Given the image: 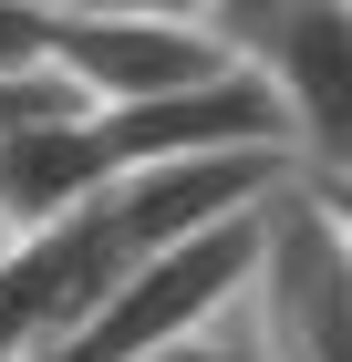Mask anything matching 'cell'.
I'll return each instance as SVG.
<instances>
[{
    "label": "cell",
    "instance_id": "6da1fadb",
    "mask_svg": "<svg viewBox=\"0 0 352 362\" xmlns=\"http://www.w3.org/2000/svg\"><path fill=\"white\" fill-rule=\"evenodd\" d=\"M135 259L145 249L125 238L114 197H93V207H73V218H52V228H21V238L0 249V362L62 352V341L125 290Z\"/></svg>",
    "mask_w": 352,
    "mask_h": 362
},
{
    "label": "cell",
    "instance_id": "7a4b0ae2",
    "mask_svg": "<svg viewBox=\"0 0 352 362\" xmlns=\"http://www.w3.org/2000/svg\"><path fill=\"white\" fill-rule=\"evenodd\" d=\"M228 62H239V42L208 11H187V0H156V11H83V0H62V21H52V73L83 104H145V93L208 83Z\"/></svg>",
    "mask_w": 352,
    "mask_h": 362
},
{
    "label": "cell",
    "instance_id": "3957f363",
    "mask_svg": "<svg viewBox=\"0 0 352 362\" xmlns=\"http://www.w3.org/2000/svg\"><path fill=\"white\" fill-rule=\"evenodd\" d=\"M239 321L259 362H352V249L322 228L311 187L270 207V249H259Z\"/></svg>",
    "mask_w": 352,
    "mask_h": 362
},
{
    "label": "cell",
    "instance_id": "277c9868",
    "mask_svg": "<svg viewBox=\"0 0 352 362\" xmlns=\"http://www.w3.org/2000/svg\"><path fill=\"white\" fill-rule=\"evenodd\" d=\"M93 135H104L114 176H125V166H166V156H217V145H290V124H280L270 73L239 52L228 73H208V83L145 93V104H93Z\"/></svg>",
    "mask_w": 352,
    "mask_h": 362
},
{
    "label": "cell",
    "instance_id": "5b68a950",
    "mask_svg": "<svg viewBox=\"0 0 352 362\" xmlns=\"http://www.w3.org/2000/svg\"><path fill=\"white\" fill-rule=\"evenodd\" d=\"M280 187H300V156L290 145H217V156H166V166H125L114 176V218L135 249H176L197 228H228L249 207H270Z\"/></svg>",
    "mask_w": 352,
    "mask_h": 362
},
{
    "label": "cell",
    "instance_id": "8992f818",
    "mask_svg": "<svg viewBox=\"0 0 352 362\" xmlns=\"http://www.w3.org/2000/svg\"><path fill=\"white\" fill-rule=\"evenodd\" d=\"M249 62H259L270 93H280V124H290V145H300V176L352 166V0H290V11L249 42Z\"/></svg>",
    "mask_w": 352,
    "mask_h": 362
},
{
    "label": "cell",
    "instance_id": "52a82bcc",
    "mask_svg": "<svg viewBox=\"0 0 352 362\" xmlns=\"http://www.w3.org/2000/svg\"><path fill=\"white\" fill-rule=\"evenodd\" d=\"M104 187H114V156L93 135V104H42L0 135V207H11V228H52L73 207H93Z\"/></svg>",
    "mask_w": 352,
    "mask_h": 362
},
{
    "label": "cell",
    "instance_id": "ba28073f",
    "mask_svg": "<svg viewBox=\"0 0 352 362\" xmlns=\"http://www.w3.org/2000/svg\"><path fill=\"white\" fill-rule=\"evenodd\" d=\"M52 21H62V0H0V83L52 73Z\"/></svg>",
    "mask_w": 352,
    "mask_h": 362
},
{
    "label": "cell",
    "instance_id": "9c48e42d",
    "mask_svg": "<svg viewBox=\"0 0 352 362\" xmlns=\"http://www.w3.org/2000/svg\"><path fill=\"white\" fill-rule=\"evenodd\" d=\"M135 362H259V352H249V321L228 310V321H208V332H187V341H156V352H135Z\"/></svg>",
    "mask_w": 352,
    "mask_h": 362
},
{
    "label": "cell",
    "instance_id": "30bf717a",
    "mask_svg": "<svg viewBox=\"0 0 352 362\" xmlns=\"http://www.w3.org/2000/svg\"><path fill=\"white\" fill-rule=\"evenodd\" d=\"M300 187H311V207H322V228H331V238L352 249V166H322V176H300Z\"/></svg>",
    "mask_w": 352,
    "mask_h": 362
},
{
    "label": "cell",
    "instance_id": "8fae6325",
    "mask_svg": "<svg viewBox=\"0 0 352 362\" xmlns=\"http://www.w3.org/2000/svg\"><path fill=\"white\" fill-rule=\"evenodd\" d=\"M83 11H156V0H83Z\"/></svg>",
    "mask_w": 352,
    "mask_h": 362
},
{
    "label": "cell",
    "instance_id": "7c38bea8",
    "mask_svg": "<svg viewBox=\"0 0 352 362\" xmlns=\"http://www.w3.org/2000/svg\"><path fill=\"white\" fill-rule=\"evenodd\" d=\"M11 238H21V228H11V207H0V249H11Z\"/></svg>",
    "mask_w": 352,
    "mask_h": 362
},
{
    "label": "cell",
    "instance_id": "4fadbf2b",
    "mask_svg": "<svg viewBox=\"0 0 352 362\" xmlns=\"http://www.w3.org/2000/svg\"><path fill=\"white\" fill-rule=\"evenodd\" d=\"M187 11H208V21H217V0H187Z\"/></svg>",
    "mask_w": 352,
    "mask_h": 362
}]
</instances>
